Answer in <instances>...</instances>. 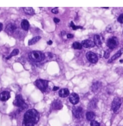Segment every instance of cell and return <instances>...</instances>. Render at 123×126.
<instances>
[{
  "instance_id": "cell-24",
  "label": "cell",
  "mask_w": 123,
  "mask_h": 126,
  "mask_svg": "<svg viewBox=\"0 0 123 126\" xmlns=\"http://www.w3.org/2000/svg\"><path fill=\"white\" fill-rule=\"evenodd\" d=\"M70 26L72 28V29L74 30H77L78 29H79V28L82 29L83 28L81 26H77L75 25V24H74V23L72 21L71 22Z\"/></svg>"
},
{
  "instance_id": "cell-5",
  "label": "cell",
  "mask_w": 123,
  "mask_h": 126,
  "mask_svg": "<svg viewBox=\"0 0 123 126\" xmlns=\"http://www.w3.org/2000/svg\"><path fill=\"white\" fill-rule=\"evenodd\" d=\"M119 44V41L117 38L113 36L108 39L107 42V46L111 49H113L117 47Z\"/></svg>"
},
{
  "instance_id": "cell-36",
  "label": "cell",
  "mask_w": 123,
  "mask_h": 126,
  "mask_svg": "<svg viewBox=\"0 0 123 126\" xmlns=\"http://www.w3.org/2000/svg\"></svg>"
},
{
  "instance_id": "cell-30",
  "label": "cell",
  "mask_w": 123,
  "mask_h": 126,
  "mask_svg": "<svg viewBox=\"0 0 123 126\" xmlns=\"http://www.w3.org/2000/svg\"><path fill=\"white\" fill-rule=\"evenodd\" d=\"M53 21H54V22L55 23H58L60 21V20L59 19L56 18V17L54 18V19H53Z\"/></svg>"
},
{
  "instance_id": "cell-8",
  "label": "cell",
  "mask_w": 123,
  "mask_h": 126,
  "mask_svg": "<svg viewBox=\"0 0 123 126\" xmlns=\"http://www.w3.org/2000/svg\"><path fill=\"white\" fill-rule=\"evenodd\" d=\"M73 114L77 118H80L83 117V109L80 107H75L73 109Z\"/></svg>"
},
{
  "instance_id": "cell-32",
  "label": "cell",
  "mask_w": 123,
  "mask_h": 126,
  "mask_svg": "<svg viewBox=\"0 0 123 126\" xmlns=\"http://www.w3.org/2000/svg\"><path fill=\"white\" fill-rule=\"evenodd\" d=\"M59 89V87H57V86H54V87L53 88V91H57V90H58Z\"/></svg>"
},
{
  "instance_id": "cell-17",
  "label": "cell",
  "mask_w": 123,
  "mask_h": 126,
  "mask_svg": "<svg viewBox=\"0 0 123 126\" xmlns=\"http://www.w3.org/2000/svg\"><path fill=\"white\" fill-rule=\"evenodd\" d=\"M94 43L98 47H101L102 45L101 37L99 35H95L94 36Z\"/></svg>"
},
{
  "instance_id": "cell-19",
  "label": "cell",
  "mask_w": 123,
  "mask_h": 126,
  "mask_svg": "<svg viewBox=\"0 0 123 126\" xmlns=\"http://www.w3.org/2000/svg\"><path fill=\"white\" fill-rule=\"evenodd\" d=\"M86 118L87 119V120L88 121H94L95 118V114L93 112H88L86 114Z\"/></svg>"
},
{
  "instance_id": "cell-23",
  "label": "cell",
  "mask_w": 123,
  "mask_h": 126,
  "mask_svg": "<svg viewBox=\"0 0 123 126\" xmlns=\"http://www.w3.org/2000/svg\"><path fill=\"white\" fill-rule=\"evenodd\" d=\"M73 47L75 49H81L82 48V46L81 44H80L78 42H75L73 45H72Z\"/></svg>"
},
{
  "instance_id": "cell-33",
  "label": "cell",
  "mask_w": 123,
  "mask_h": 126,
  "mask_svg": "<svg viewBox=\"0 0 123 126\" xmlns=\"http://www.w3.org/2000/svg\"><path fill=\"white\" fill-rule=\"evenodd\" d=\"M2 28H3V24L2 23H0V32L2 30Z\"/></svg>"
},
{
  "instance_id": "cell-22",
  "label": "cell",
  "mask_w": 123,
  "mask_h": 126,
  "mask_svg": "<svg viewBox=\"0 0 123 126\" xmlns=\"http://www.w3.org/2000/svg\"><path fill=\"white\" fill-rule=\"evenodd\" d=\"M19 50L18 49H14L12 52L11 53L10 55H9V56H8L6 58V59L7 60H9L10 58H11L13 56H15L16 55H18V54H19Z\"/></svg>"
},
{
  "instance_id": "cell-26",
  "label": "cell",
  "mask_w": 123,
  "mask_h": 126,
  "mask_svg": "<svg viewBox=\"0 0 123 126\" xmlns=\"http://www.w3.org/2000/svg\"><path fill=\"white\" fill-rule=\"evenodd\" d=\"M117 21L121 24H123V14H121L117 18Z\"/></svg>"
},
{
  "instance_id": "cell-21",
  "label": "cell",
  "mask_w": 123,
  "mask_h": 126,
  "mask_svg": "<svg viewBox=\"0 0 123 126\" xmlns=\"http://www.w3.org/2000/svg\"><path fill=\"white\" fill-rule=\"evenodd\" d=\"M24 12L28 15H33L35 14V11L32 7H24Z\"/></svg>"
},
{
  "instance_id": "cell-15",
  "label": "cell",
  "mask_w": 123,
  "mask_h": 126,
  "mask_svg": "<svg viewBox=\"0 0 123 126\" xmlns=\"http://www.w3.org/2000/svg\"><path fill=\"white\" fill-rule=\"evenodd\" d=\"M102 87V83L100 81H96L93 83L91 86V89L93 92H97Z\"/></svg>"
},
{
  "instance_id": "cell-13",
  "label": "cell",
  "mask_w": 123,
  "mask_h": 126,
  "mask_svg": "<svg viewBox=\"0 0 123 126\" xmlns=\"http://www.w3.org/2000/svg\"><path fill=\"white\" fill-rule=\"evenodd\" d=\"M10 98V94L8 91H3L0 94V100L2 101H6Z\"/></svg>"
},
{
  "instance_id": "cell-25",
  "label": "cell",
  "mask_w": 123,
  "mask_h": 126,
  "mask_svg": "<svg viewBox=\"0 0 123 126\" xmlns=\"http://www.w3.org/2000/svg\"><path fill=\"white\" fill-rule=\"evenodd\" d=\"M106 31L107 32H110V33H112V32H114V30L113 25H110L108 26L106 28Z\"/></svg>"
},
{
  "instance_id": "cell-7",
  "label": "cell",
  "mask_w": 123,
  "mask_h": 126,
  "mask_svg": "<svg viewBox=\"0 0 123 126\" xmlns=\"http://www.w3.org/2000/svg\"><path fill=\"white\" fill-rule=\"evenodd\" d=\"M86 57L88 61L91 63H97L98 61V58L97 55L92 51L88 52L86 54Z\"/></svg>"
},
{
  "instance_id": "cell-9",
  "label": "cell",
  "mask_w": 123,
  "mask_h": 126,
  "mask_svg": "<svg viewBox=\"0 0 123 126\" xmlns=\"http://www.w3.org/2000/svg\"><path fill=\"white\" fill-rule=\"evenodd\" d=\"M17 29V26L13 23H10L5 28V31L8 35L13 34Z\"/></svg>"
},
{
  "instance_id": "cell-28",
  "label": "cell",
  "mask_w": 123,
  "mask_h": 126,
  "mask_svg": "<svg viewBox=\"0 0 123 126\" xmlns=\"http://www.w3.org/2000/svg\"><path fill=\"white\" fill-rule=\"evenodd\" d=\"M52 12L53 13V14H57L58 13V7H56V8H54L52 10Z\"/></svg>"
},
{
  "instance_id": "cell-2",
  "label": "cell",
  "mask_w": 123,
  "mask_h": 126,
  "mask_svg": "<svg viewBox=\"0 0 123 126\" xmlns=\"http://www.w3.org/2000/svg\"><path fill=\"white\" fill-rule=\"evenodd\" d=\"M29 58L35 63H40L45 59V54L40 51H33L28 54Z\"/></svg>"
},
{
  "instance_id": "cell-1",
  "label": "cell",
  "mask_w": 123,
  "mask_h": 126,
  "mask_svg": "<svg viewBox=\"0 0 123 126\" xmlns=\"http://www.w3.org/2000/svg\"><path fill=\"white\" fill-rule=\"evenodd\" d=\"M40 119L39 112L34 109L27 111L24 116L22 126H34Z\"/></svg>"
},
{
  "instance_id": "cell-4",
  "label": "cell",
  "mask_w": 123,
  "mask_h": 126,
  "mask_svg": "<svg viewBox=\"0 0 123 126\" xmlns=\"http://www.w3.org/2000/svg\"><path fill=\"white\" fill-rule=\"evenodd\" d=\"M48 81L42 79L37 80L35 82L36 86L42 92L46 91L48 87Z\"/></svg>"
},
{
  "instance_id": "cell-34",
  "label": "cell",
  "mask_w": 123,
  "mask_h": 126,
  "mask_svg": "<svg viewBox=\"0 0 123 126\" xmlns=\"http://www.w3.org/2000/svg\"><path fill=\"white\" fill-rule=\"evenodd\" d=\"M47 44H48V45H51L53 44V41H52V40H49V41H48Z\"/></svg>"
},
{
  "instance_id": "cell-6",
  "label": "cell",
  "mask_w": 123,
  "mask_h": 126,
  "mask_svg": "<svg viewBox=\"0 0 123 126\" xmlns=\"http://www.w3.org/2000/svg\"><path fill=\"white\" fill-rule=\"evenodd\" d=\"M122 102L121 99L118 97L114 98L112 104V109L114 112H116L121 107Z\"/></svg>"
},
{
  "instance_id": "cell-16",
  "label": "cell",
  "mask_w": 123,
  "mask_h": 126,
  "mask_svg": "<svg viewBox=\"0 0 123 126\" xmlns=\"http://www.w3.org/2000/svg\"><path fill=\"white\" fill-rule=\"evenodd\" d=\"M53 108L55 110H59L62 108V105L61 101L55 100L53 103Z\"/></svg>"
},
{
  "instance_id": "cell-35",
  "label": "cell",
  "mask_w": 123,
  "mask_h": 126,
  "mask_svg": "<svg viewBox=\"0 0 123 126\" xmlns=\"http://www.w3.org/2000/svg\"><path fill=\"white\" fill-rule=\"evenodd\" d=\"M120 63H123V60H120Z\"/></svg>"
},
{
  "instance_id": "cell-3",
  "label": "cell",
  "mask_w": 123,
  "mask_h": 126,
  "mask_svg": "<svg viewBox=\"0 0 123 126\" xmlns=\"http://www.w3.org/2000/svg\"><path fill=\"white\" fill-rule=\"evenodd\" d=\"M13 104L19 108V110L23 111L28 108V106L26 104L21 94H18L16 96L15 100L13 102Z\"/></svg>"
},
{
  "instance_id": "cell-12",
  "label": "cell",
  "mask_w": 123,
  "mask_h": 126,
  "mask_svg": "<svg viewBox=\"0 0 123 126\" xmlns=\"http://www.w3.org/2000/svg\"><path fill=\"white\" fill-rule=\"evenodd\" d=\"M123 53V47L121 48L119 51H118L109 60V61L108 62V63H111L112 62H113V61H114V60L117 59L119 57H120L121 55Z\"/></svg>"
},
{
  "instance_id": "cell-31",
  "label": "cell",
  "mask_w": 123,
  "mask_h": 126,
  "mask_svg": "<svg viewBox=\"0 0 123 126\" xmlns=\"http://www.w3.org/2000/svg\"><path fill=\"white\" fill-rule=\"evenodd\" d=\"M67 37L68 38H72L74 37V35L71 34H68L67 35Z\"/></svg>"
},
{
  "instance_id": "cell-20",
  "label": "cell",
  "mask_w": 123,
  "mask_h": 126,
  "mask_svg": "<svg viewBox=\"0 0 123 126\" xmlns=\"http://www.w3.org/2000/svg\"><path fill=\"white\" fill-rule=\"evenodd\" d=\"M41 39V36H37L34 37L33 38H32V39H31L30 40H29L28 41V44L29 46L34 45V44H36L37 42H38Z\"/></svg>"
},
{
  "instance_id": "cell-18",
  "label": "cell",
  "mask_w": 123,
  "mask_h": 126,
  "mask_svg": "<svg viewBox=\"0 0 123 126\" xmlns=\"http://www.w3.org/2000/svg\"><path fill=\"white\" fill-rule=\"evenodd\" d=\"M21 27L23 30L25 31H27L30 27V25L28 21L26 19L23 20L21 23Z\"/></svg>"
},
{
  "instance_id": "cell-11",
  "label": "cell",
  "mask_w": 123,
  "mask_h": 126,
  "mask_svg": "<svg viewBox=\"0 0 123 126\" xmlns=\"http://www.w3.org/2000/svg\"><path fill=\"white\" fill-rule=\"evenodd\" d=\"M81 45L85 48L92 47L95 46V44L94 42L88 39H86L82 41L81 43Z\"/></svg>"
},
{
  "instance_id": "cell-14",
  "label": "cell",
  "mask_w": 123,
  "mask_h": 126,
  "mask_svg": "<svg viewBox=\"0 0 123 126\" xmlns=\"http://www.w3.org/2000/svg\"><path fill=\"white\" fill-rule=\"evenodd\" d=\"M69 91L67 88L62 89L59 92V96L62 98H64L68 96L69 95Z\"/></svg>"
},
{
  "instance_id": "cell-29",
  "label": "cell",
  "mask_w": 123,
  "mask_h": 126,
  "mask_svg": "<svg viewBox=\"0 0 123 126\" xmlns=\"http://www.w3.org/2000/svg\"><path fill=\"white\" fill-rule=\"evenodd\" d=\"M110 56V53L109 51H105L104 53V57H105V58L106 59H108Z\"/></svg>"
},
{
  "instance_id": "cell-10",
  "label": "cell",
  "mask_w": 123,
  "mask_h": 126,
  "mask_svg": "<svg viewBox=\"0 0 123 126\" xmlns=\"http://www.w3.org/2000/svg\"><path fill=\"white\" fill-rule=\"evenodd\" d=\"M69 101L73 105H77L79 101V95L76 93H73L71 94L69 96Z\"/></svg>"
},
{
  "instance_id": "cell-27",
  "label": "cell",
  "mask_w": 123,
  "mask_h": 126,
  "mask_svg": "<svg viewBox=\"0 0 123 126\" xmlns=\"http://www.w3.org/2000/svg\"><path fill=\"white\" fill-rule=\"evenodd\" d=\"M90 126H100V124L96 121H92L90 123Z\"/></svg>"
}]
</instances>
